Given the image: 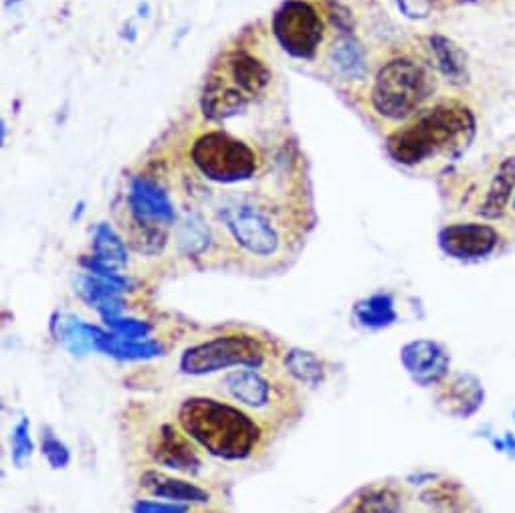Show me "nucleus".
I'll use <instances>...</instances> for the list:
<instances>
[{"instance_id":"obj_1","label":"nucleus","mask_w":515,"mask_h":513,"mask_svg":"<svg viewBox=\"0 0 515 513\" xmlns=\"http://www.w3.org/2000/svg\"><path fill=\"white\" fill-rule=\"evenodd\" d=\"M178 425L196 445L225 461L249 459L261 441V429L247 413L209 396L186 398Z\"/></svg>"},{"instance_id":"obj_2","label":"nucleus","mask_w":515,"mask_h":513,"mask_svg":"<svg viewBox=\"0 0 515 513\" xmlns=\"http://www.w3.org/2000/svg\"><path fill=\"white\" fill-rule=\"evenodd\" d=\"M475 136V116L461 104H441L392 132L386 150L402 166H417L429 158L467 146Z\"/></svg>"},{"instance_id":"obj_3","label":"nucleus","mask_w":515,"mask_h":513,"mask_svg":"<svg viewBox=\"0 0 515 513\" xmlns=\"http://www.w3.org/2000/svg\"><path fill=\"white\" fill-rule=\"evenodd\" d=\"M433 91L435 79L425 65L398 57L378 71L370 101L378 116L398 122L415 114Z\"/></svg>"},{"instance_id":"obj_4","label":"nucleus","mask_w":515,"mask_h":513,"mask_svg":"<svg viewBox=\"0 0 515 513\" xmlns=\"http://www.w3.org/2000/svg\"><path fill=\"white\" fill-rule=\"evenodd\" d=\"M132 217V243L144 255H156L164 249L168 227L176 221L174 202L166 188L148 176H136L128 192Z\"/></svg>"},{"instance_id":"obj_5","label":"nucleus","mask_w":515,"mask_h":513,"mask_svg":"<svg viewBox=\"0 0 515 513\" xmlns=\"http://www.w3.org/2000/svg\"><path fill=\"white\" fill-rule=\"evenodd\" d=\"M192 162L198 172L219 184L249 180L257 170L255 150L225 132H206L192 146Z\"/></svg>"},{"instance_id":"obj_6","label":"nucleus","mask_w":515,"mask_h":513,"mask_svg":"<svg viewBox=\"0 0 515 513\" xmlns=\"http://www.w3.org/2000/svg\"><path fill=\"white\" fill-rule=\"evenodd\" d=\"M265 346L247 334H229L190 346L180 356V370L188 376H204L227 368H255L265 364Z\"/></svg>"},{"instance_id":"obj_7","label":"nucleus","mask_w":515,"mask_h":513,"mask_svg":"<svg viewBox=\"0 0 515 513\" xmlns=\"http://www.w3.org/2000/svg\"><path fill=\"white\" fill-rule=\"evenodd\" d=\"M273 35L295 59H312L324 39V21L305 0H285L273 17Z\"/></svg>"},{"instance_id":"obj_8","label":"nucleus","mask_w":515,"mask_h":513,"mask_svg":"<svg viewBox=\"0 0 515 513\" xmlns=\"http://www.w3.org/2000/svg\"><path fill=\"white\" fill-rule=\"evenodd\" d=\"M231 237L251 255L271 257L281 247V235L261 209L247 202L229 204L219 213Z\"/></svg>"},{"instance_id":"obj_9","label":"nucleus","mask_w":515,"mask_h":513,"mask_svg":"<svg viewBox=\"0 0 515 513\" xmlns=\"http://www.w3.org/2000/svg\"><path fill=\"white\" fill-rule=\"evenodd\" d=\"M499 245V233L487 223H455L439 233V247L459 261L489 257Z\"/></svg>"},{"instance_id":"obj_10","label":"nucleus","mask_w":515,"mask_h":513,"mask_svg":"<svg viewBox=\"0 0 515 513\" xmlns=\"http://www.w3.org/2000/svg\"><path fill=\"white\" fill-rule=\"evenodd\" d=\"M251 101L253 99L219 65L204 83L200 106L204 118L213 122H225L243 114Z\"/></svg>"},{"instance_id":"obj_11","label":"nucleus","mask_w":515,"mask_h":513,"mask_svg":"<svg viewBox=\"0 0 515 513\" xmlns=\"http://www.w3.org/2000/svg\"><path fill=\"white\" fill-rule=\"evenodd\" d=\"M400 362L419 386L441 384L451 368L447 350L435 340H412L402 346Z\"/></svg>"},{"instance_id":"obj_12","label":"nucleus","mask_w":515,"mask_h":513,"mask_svg":"<svg viewBox=\"0 0 515 513\" xmlns=\"http://www.w3.org/2000/svg\"><path fill=\"white\" fill-rule=\"evenodd\" d=\"M190 441L192 439L184 431L180 433L172 425H162L154 443L150 445V455L162 467H168L186 475H196L200 473L202 461L196 455Z\"/></svg>"},{"instance_id":"obj_13","label":"nucleus","mask_w":515,"mask_h":513,"mask_svg":"<svg viewBox=\"0 0 515 513\" xmlns=\"http://www.w3.org/2000/svg\"><path fill=\"white\" fill-rule=\"evenodd\" d=\"M128 291L122 285L97 277L93 273L77 277V293L83 297L85 303L95 307L101 320L122 316L124 312V299L122 293Z\"/></svg>"},{"instance_id":"obj_14","label":"nucleus","mask_w":515,"mask_h":513,"mask_svg":"<svg viewBox=\"0 0 515 513\" xmlns=\"http://www.w3.org/2000/svg\"><path fill=\"white\" fill-rule=\"evenodd\" d=\"M513 192H515V156H505L499 162V166L479 202L477 215L487 221L503 217Z\"/></svg>"},{"instance_id":"obj_15","label":"nucleus","mask_w":515,"mask_h":513,"mask_svg":"<svg viewBox=\"0 0 515 513\" xmlns=\"http://www.w3.org/2000/svg\"><path fill=\"white\" fill-rule=\"evenodd\" d=\"M51 328L59 338V342L63 344V348L73 356H85V354L97 352L99 338L103 330H106L71 314H57L53 318Z\"/></svg>"},{"instance_id":"obj_16","label":"nucleus","mask_w":515,"mask_h":513,"mask_svg":"<svg viewBox=\"0 0 515 513\" xmlns=\"http://www.w3.org/2000/svg\"><path fill=\"white\" fill-rule=\"evenodd\" d=\"M221 67L229 73V77L251 97L255 99L271 81V71L267 65L247 51H233L229 53Z\"/></svg>"},{"instance_id":"obj_17","label":"nucleus","mask_w":515,"mask_h":513,"mask_svg":"<svg viewBox=\"0 0 515 513\" xmlns=\"http://www.w3.org/2000/svg\"><path fill=\"white\" fill-rule=\"evenodd\" d=\"M223 390L249 408H265L271 402V384L255 368L235 370L221 382Z\"/></svg>"},{"instance_id":"obj_18","label":"nucleus","mask_w":515,"mask_h":513,"mask_svg":"<svg viewBox=\"0 0 515 513\" xmlns=\"http://www.w3.org/2000/svg\"><path fill=\"white\" fill-rule=\"evenodd\" d=\"M142 487L158 499H170L174 503H209L211 493L178 477H170L160 471H146L140 479Z\"/></svg>"},{"instance_id":"obj_19","label":"nucleus","mask_w":515,"mask_h":513,"mask_svg":"<svg viewBox=\"0 0 515 513\" xmlns=\"http://www.w3.org/2000/svg\"><path fill=\"white\" fill-rule=\"evenodd\" d=\"M97 352L122 362H142V360H152L162 356L164 346L152 338L134 340V338H122L110 330H103L97 344Z\"/></svg>"},{"instance_id":"obj_20","label":"nucleus","mask_w":515,"mask_h":513,"mask_svg":"<svg viewBox=\"0 0 515 513\" xmlns=\"http://www.w3.org/2000/svg\"><path fill=\"white\" fill-rule=\"evenodd\" d=\"M447 413L467 419L483 404L481 382L471 374H457L441 394Z\"/></svg>"},{"instance_id":"obj_21","label":"nucleus","mask_w":515,"mask_h":513,"mask_svg":"<svg viewBox=\"0 0 515 513\" xmlns=\"http://www.w3.org/2000/svg\"><path fill=\"white\" fill-rule=\"evenodd\" d=\"M330 65L346 81H360L368 75L364 47L354 35H340L330 49Z\"/></svg>"},{"instance_id":"obj_22","label":"nucleus","mask_w":515,"mask_h":513,"mask_svg":"<svg viewBox=\"0 0 515 513\" xmlns=\"http://www.w3.org/2000/svg\"><path fill=\"white\" fill-rule=\"evenodd\" d=\"M429 49L433 53L435 65L439 73L453 85H463L469 81V67H467V57L463 49L453 43L451 39L443 35H433L429 39Z\"/></svg>"},{"instance_id":"obj_23","label":"nucleus","mask_w":515,"mask_h":513,"mask_svg":"<svg viewBox=\"0 0 515 513\" xmlns=\"http://www.w3.org/2000/svg\"><path fill=\"white\" fill-rule=\"evenodd\" d=\"M352 318L366 330L390 328L398 320L394 297L390 293H374L364 297L352 307Z\"/></svg>"},{"instance_id":"obj_24","label":"nucleus","mask_w":515,"mask_h":513,"mask_svg":"<svg viewBox=\"0 0 515 513\" xmlns=\"http://www.w3.org/2000/svg\"><path fill=\"white\" fill-rule=\"evenodd\" d=\"M89 259L112 271H122L128 265L126 243L108 223L97 225L93 235V255Z\"/></svg>"},{"instance_id":"obj_25","label":"nucleus","mask_w":515,"mask_h":513,"mask_svg":"<svg viewBox=\"0 0 515 513\" xmlns=\"http://www.w3.org/2000/svg\"><path fill=\"white\" fill-rule=\"evenodd\" d=\"M285 368L287 372L305 386H320L326 378V368L322 360L309 350L303 348H291L285 354Z\"/></svg>"},{"instance_id":"obj_26","label":"nucleus","mask_w":515,"mask_h":513,"mask_svg":"<svg viewBox=\"0 0 515 513\" xmlns=\"http://www.w3.org/2000/svg\"><path fill=\"white\" fill-rule=\"evenodd\" d=\"M400 497L390 487H370L360 491L350 503L348 513H398Z\"/></svg>"},{"instance_id":"obj_27","label":"nucleus","mask_w":515,"mask_h":513,"mask_svg":"<svg viewBox=\"0 0 515 513\" xmlns=\"http://www.w3.org/2000/svg\"><path fill=\"white\" fill-rule=\"evenodd\" d=\"M211 243V231L204 225L200 217H186L180 233H178V245L186 255H198Z\"/></svg>"},{"instance_id":"obj_28","label":"nucleus","mask_w":515,"mask_h":513,"mask_svg":"<svg viewBox=\"0 0 515 513\" xmlns=\"http://www.w3.org/2000/svg\"><path fill=\"white\" fill-rule=\"evenodd\" d=\"M33 453H35V443L31 437V421L21 419L11 433V461L15 463V467L23 469L31 461Z\"/></svg>"},{"instance_id":"obj_29","label":"nucleus","mask_w":515,"mask_h":513,"mask_svg":"<svg viewBox=\"0 0 515 513\" xmlns=\"http://www.w3.org/2000/svg\"><path fill=\"white\" fill-rule=\"evenodd\" d=\"M41 453L51 469H67L71 463V451L69 447L53 433V429L43 427L41 429Z\"/></svg>"},{"instance_id":"obj_30","label":"nucleus","mask_w":515,"mask_h":513,"mask_svg":"<svg viewBox=\"0 0 515 513\" xmlns=\"http://www.w3.org/2000/svg\"><path fill=\"white\" fill-rule=\"evenodd\" d=\"M103 324L108 326L110 332L122 336V338H134V340H142L148 338L152 334V326L148 322L136 320V318H124V316H114V318H106Z\"/></svg>"},{"instance_id":"obj_31","label":"nucleus","mask_w":515,"mask_h":513,"mask_svg":"<svg viewBox=\"0 0 515 513\" xmlns=\"http://www.w3.org/2000/svg\"><path fill=\"white\" fill-rule=\"evenodd\" d=\"M392 3L404 17L412 21H423L433 11V0H392Z\"/></svg>"},{"instance_id":"obj_32","label":"nucleus","mask_w":515,"mask_h":513,"mask_svg":"<svg viewBox=\"0 0 515 513\" xmlns=\"http://www.w3.org/2000/svg\"><path fill=\"white\" fill-rule=\"evenodd\" d=\"M132 513H188L186 503H164L154 499H138L132 507Z\"/></svg>"},{"instance_id":"obj_33","label":"nucleus","mask_w":515,"mask_h":513,"mask_svg":"<svg viewBox=\"0 0 515 513\" xmlns=\"http://www.w3.org/2000/svg\"><path fill=\"white\" fill-rule=\"evenodd\" d=\"M435 3V0H433ZM455 3H475V0H455Z\"/></svg>"},{"instance_id":"obj_34","label":"nucleus","mask_w":515,"mask_h":513,"mask_svg":"<svg viewBox=\"0 0 515 513\" xmlns=\"http://www.w3.org/2000/svg\"><path fill=\"white\" fill-rule=\"evenodd\" d=\"M513 213H515V200H513Z\"/></svg>"}]
</instances>
